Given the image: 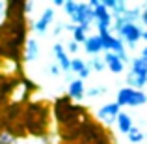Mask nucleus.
Instances as JSON below:
<instances>
[{
	"label": "nucleus",
	"instance_id": "obj_1",
	"mask_svg": "<svg viewBox=\"0 0 147 144\" xmlns=\"http://www.w3.org/2000/svg\"><path fill=\"white\" fill-rule=\"evenodd\" d=\"M115 103L119 107H130V109H138V107H144L147 103V94L142 90H134V88L129 86H123L117 90L115 94Z\"/></svg>",
	"mask_w": 147,
	"mask_h": 144
},
{
	"label": "nucleus",
	"instance_id": "obj_2",
	"mask_svg": "<svg viewBox=\"0 0 147 144\" xmlns=\"http://www.w3.org/2000/svg\"><path fill=\"white\" fill-rule=\"evenodd\" d=\"M115 32H117V38L121 40V43L125 45V49H134L136 43L142 40L144 28L138 23H125L119 28H115Z\"/></svg>",
	"mask_w": 147,
	"mask_h": 144
},
{
	"label": "nucleus",
	"instance_id": "obj_3",
	"mask_svg": "<svg viewBox=\"0 0 147 144\" xmlns=\"http://www.w3.org/2000/svg\"><path fill=\"white\" fill-rule=\"evenodd\" d=\"M119 112H121V107H119L115 101H108V103L100 105V107L95 111V118L99 122H102L104 126H114L115 120H117Z\"/></svg>",
	"mask_w": 147,
	"mask_h": 144
},
{
	"label": "nucleus",
	"instance_id": "obj_4",
	"mask_svg": "<svg viewBox=\"0 0 147 144\" xmlns=\"http://www.w3.org/2000/svg\"><path fill=\"white\" fill-rule=\"evenodd\" d=\"M93 23H95L93 8H91L88 2H78L76 13L71 17V25H75V26H84V28H90Z\"/></svg>",
	"mask_w": 147,
	"mask_h": 144
},
{
	"label": "nucleus",
	"instance_id": "obj_5",
	"mask_svg": "<svg viewBox=\"0 0 147 144\" xmlns=\"http://www.w3.org/2000/svg\"><path fill=\"white\" fill-rule=\"evenodd\" d=\"M91 8H93V15H95V25L97 28H110V25L114 23V17L110 15V11L104 8L102 0H90Z\"/></svg>",
	"mask_w": 147,
	"mask_h": 144
},
{
	"label": "nucleus",
	"instance_id": "obj_6",
	"mask_svg": "<svg viewBox=\"0 0 147 144\" xmlns=\"http://www.w3.org/2000/svg\"><path fill=\"white\" fill-rule=\"evenodd\" d=\"M54 19H56V11H54V8L47 6L43 11H41V15L36 19V23H34V34L36 36H45V34L49 32L50 25L54 23Z\"/></svg>",
	"mask_w": 147,
	"mask_h": 144
},
{
	"label": "nucleus",
	"instance_id": "obj_7",
	"mask_svg": "<svg viewBox=\"0 0 147 144\" xmlns=\"http://www.w3.org/2000/svg\"><path fill=\"white\" fill-rule=\"evenodd\" d=\"M52 54H54V62L60 66L61 71L69 73V68H71V56L67 54L63 43H54L52 45Z\"/></svg>",
	"mask_w": 147,
	"mask_h": 144
},
{
	"label": "nucleus",
	"instance_id": "obj_8",
	"mask_svg": "<svg viewBox=\"0 0 147 144\" xmlns=\"http://www.w3.org/2000/svg\"><path fill=\"white\" fill-rule=\"evenodd\" d=\"M41 54V47H39V41L36 40L34 36L26 38V43H24V62L26 64H32L39 58Z\"/></svg>",
	"mask_w": 147,
	"mask_h": 144
},
{
	"label": "nucleus",
	"instance_id": "obj_9",
	"mask_svg": "<svg viewBox=\"0 0 147 144\" xmlns=\"http://www.w3.org/2000/svg\"><path fill=\"white\" fill-rule=\"evenodd\" d=\"M102 60H104V64H106V69H110L114 75H121V73L125 71V68H127L125 62H123L117 54H114V53H104Z\"/></svg>",
	"mask_w": 147,
	"mask_h": 144
},
{
	"label": "nucleus",
	"instance_id": "obj_10",
	"mask_svg": "<svg viewBox=\"0 0 147 144\" xmlns=\"http://www.w3.org/2000/svg\"><path fill=\"white\" fill-rule=\"evenodd\" d=\"M82 49L86 51V54H91V56H97L100 53H106L104 51V45H102V40L93 34V36H88V40L82 43Z\"/></svg>",
	"mask_w": 147,
	"mask_h": 144
},
{
	"label": "nucleus",
	"instance_id": "obj_11",
	"mask_svg": "<svg viewBox=\"0 0 147 144\" xmlns=\"http://www.w3.org/2000/svg\"><path fill=\"white\" fill-rule=\"evenodd\" d=\"M84 94H86V86H84V81L80 79H73L67 84V97L73 101H82Z\"/></svg>",
	"mask_w": 147,
	"mask_h": 144
},
{
	"label": "nucleus",
	"instance_id": "obj_12",
	"mask_svg": "<svg viewBox=\"0 0 147 144\" xmlns=\"http://www.w3.org/2000/svg\"><path fill=\"white\" fill-rule=\"evenodd\" d=\"M115 126H117V131L121 135H127L134 127V118L129 114V112L121 111V112H119V116H117V120H115Z\"/></svg>",
	"mask_w": 147,
	"mask_h": 144
},
{
	"label": "nucleus",
	"instance_id": "obj_13",
	"mask_svg": "<svg viewBox=\"0 0 147 144\" xmlns=\"http://www.w3.org/2000/svg\"><path fill=\"white\" fill-rule=\"evenodd\" d=\"M130 73H134V75H140V77H147V60H144L142 56H134L130 58L129 62Z\"/></svg>",
	"mask_w": 147,
	"mask_h": 144
},
{
	"label": "nucleus",
	"instance_id": "obj_14",
	"mask_svg": "<svg viewBox=\"0 0 147 144\" xmlns=\"http://www.w3.org/2000/svg\"><path fill=\"white\" fill-rule=\"evenodd\" d=\"M142 11H144V10H142L140 4L127 8V11L123 13L121 21H123V23H138V21H140V17H142Z\"/></svg>",
	"mask_w": 147,
	"mask_h": 144
},
{
	"label": "nucleus",
	"instance_id": "obj_15",
	"mask_svg": "<svg viewBox=\"0 0 147 144\" xmlns=\"http://www.w3.org/2000/svg\"><path fill=\"white\" fill-rule=\"evenodd\" d=\"M125 81H127V86L134 88V90H142V88H145V84H147V77L134 75V73H130V71L127 73Z\"/></svg>",
	"mask_w": 147,
	"mask_h": 144
},
{
	"label": "nucleus",
	"instance_id": "obj_16",
	"mask_svg": "<svg viewBox=\"0 0 147 144\" xmlns=\"http://www.w3.org/2000/svg\"><path fill=\"white\" fill-rule=\"evenodd\" d=\"M125 137H127V142H129V144H140V142L145 141V133L140 129V127H136V126H134Z\"/></svg>",
	"mask_w": 147,
	"mask_h": 144
},
{
	"label": "nucleus",
	"instance_id": "obj_17",
	"mask_svg": "<svg viewBox=\"0 0 147 144\" xmlns=\"http://www.w3.org/2000/svg\"><path fill=\"white\" fill-rule=\"evenodd\" d=\"M88 68V62L80 56H73L71 58V68H69V73H75V75H80L84 69Z\"/></svg>",
	"mask_w": 147,
	"mask_h": 144
},
{
	"label": "nucleus",
	"instance_id": "obj_18",
	"mask_svg": "<svg viewBox=\"0 0 147 144\" xmlns=\"http://www.w3.org/2000/svg\"><path fill=\"white\" fill-rule=\"evenodd\" d=\"M88 30L90 28H84V26H75V30L71 32L73 36V41H76V43H84V41L88 40Z\"/></svg>",
	"mask_w": 147,
	"mask_h": 144
},
{
	"label": "nucleus",
	"instance_id": "obj_19",
	"mask_svg": "<svg viewBox=\"0 0 147 144\" xmlns=\"http://www.w3.org/2000/svg\"><path fill=\"white\" fill-rule=\"evenodd\" d=\"M88 66H90V69L95 71V73H102L104 69H106V64H104V60L100 56H93L91 60H88Z\"/></svg>",
	"mask_w": 147,
	"mask_h": 144
},
{
	"label": "nucleus",
	"instance_id": "obj_20",
	"mask_svg": "<svg viewBox=\"0 0 147 144\" xmlns=\"http://www.w3.org/2000/svg\"><path fill=\"white\" fill-rule=\"evenodd\" d=\"M104 92H106V88L104 86H90V88H86V94H84V97H88V99H93V97H99V96H102Z\"/></svg>",
	"mask_w": 147,
	"mask_h": 144
},
{
	"label": "nucleus",
	"instance_id": "obj_21",
	"mask_svg": "<svg viewBox=\"0 0 147 144\" xmlns=\"http://www.w3.org/2000/svg\"><path fill=\"white\" fill-rule=\"evenodd\" d=\"M76 8H78V2H76V0H65L63 2V11L69 19L76 13Z\"/></svg>",
	"mask_w": 147,
	"mask_h": 144
},
{
	"label": "nucleus",
	"instance_id": "obj_22",
	"mask_svg": "<svg viewBox=\"0 0 147 144\" xmlns=\"http://www.w3.org/2000/svg\"><path fill=\"white\" fill-rule=\"evenodd\" d=\"M63 47H65V51H67V54H75V56H76V53L80 51V45L76 43V41H73V40H69Z\"/></svg>",
	"mask_w": 147,
	"mask_h": 144
},
{
	"label": "nucleus",
	"instance_id": "obj_23",
	"mask_svg": "<svg viewBox=\"0 0 147 144\" xmlns=\"http://www.w3.org/2000/svg\"><path fill=\"white\" fill-rule=\"evenodd\" d=\"M49 73H50V77H61V69H60V66L56 64V62H50L49 64Z\"/></svg>",
	"mask_w": 147,
	"mask_h": 144
},
{
	"label": "nucleus",
	"instance_id": "obj_24",
	"mask_svg": "<svg viewBox=\"0 0 147 144\" xmlns=\"http://www.w3.org/2000/svg\"><path fill=\"white\" fill-rule=\"evenodd\" d=\"M15 142V137L9 133H0V144H13Z\"/></svg>",
	"mask_w": 147,
	"mask_h": 144
},
{
	"label": "nucleus",
	"instance_id": "obj_25",
	"mask_svg": "<svg viewBox=\"0 0 147 144\" xmlns=\"http://www.w3.org/2000/svg\"><path fill=\"white\" fill-rule=\"evenodd\" d=\"M63 30H65V25H63V23H56V26H54V30H52V36L54 38H60L61 34H63Z\"/></svg>",
	"mask_w": 147,
	"mask_h": 144
},
{
	"label": "nucleus",
	"instance_id": "obj_26",
	"mask_svg": "<svg viewBox=\"0 0 147 144\" xmlns=\"http://www.w3.org/2000/svg\"><path fill=\"white\" fill-rule=\"evenodd\" d=\"M6 13H7V2L0 0V25H2L4 19H6Z\"/></svg>",
	"mask_w": 147,
	"mask_h": 144
},
{
	"label": "nucleus",
	"instance_id": "obj_27",
	"mask_svg": "<svg viewBox=\"0 0 147 144\" xmlns=\"http://www.w3.org/2000/svg\"><path fill=\"white\" fill-rule=\"evenodd\" d=\"M63 2L65 0H52V2H50V8H63Z\"/></svg>",
	"mask_w": 147,
	"mask_h": 144
},
{
	"label": "nucleus",
	"instance_id": "obj_28",
	"mask_svg": "<svg viewBox=\"0 0 147 144\" xmlns=\"http://www.w3.org/2000/svg\"><path fill=\"white\" fill-rule=\"evenodd\" d=\"M140 21H142V25L147 28V10H144L142 11V17H140Z\"/></svg>",
	"mask_w": 147,
	"mask_h": 144
},
{
	"label": "nucleus",
	"instance_id": "obj_29",
	"mask_svg": "<svg viewBox=\"0 0 147 144\" xmlns=\"http://www.w3.org/2000/svg\"><path fill=\"white\" fill-rule=\"evenodd\" d=\"M142 58H144V60H147V45L142 49Z\"/></svg>",
	"mask_w": 147,
	"mask_h": 144
},
{
	"label": "nucleus",
	"instance_id": "obj_30",
	"mask_svg": "<svg viewBox=\"0 0 147 144\" xmlns=\"http://www.w3.org/2000/svg\"><path fill=\"white\" fill-rule=\"evenodd\" d=\"M142 40H144L145 45H147V30H144V32H142Z\"/></svg>",
	"mask_w": 147,
	"mask_h": 144
},
{
	"label": "nucleus",
	"instance_id": "obj_31",
	"mask_svg": "<svg viewBox=\"0 0 147 144\" xmlns=\"http://www.w3.org/2000/svg\"><path fill=\"white\" fill-rule=\"evenodd\" d=\"M140 6H142V10H147V0H145V2H142Z\"/></svg>",
	"mask_w": 147,
	"mask_h": 144
},
{
	"label": "nucleus",
	"instance_id": "obj_32",
	"mask_svg": "<svg viewBox=\"0 0 147 144\" xmlns=\"http://www.w3.org/2000/svg\"><path fill=\"white\" fill-rule=\"evenodd\" d=\"M145 141H147V131H145Z\"/></svg>",
	"mask_w": 147,
	"mask_h": 144
}]
</instances>
